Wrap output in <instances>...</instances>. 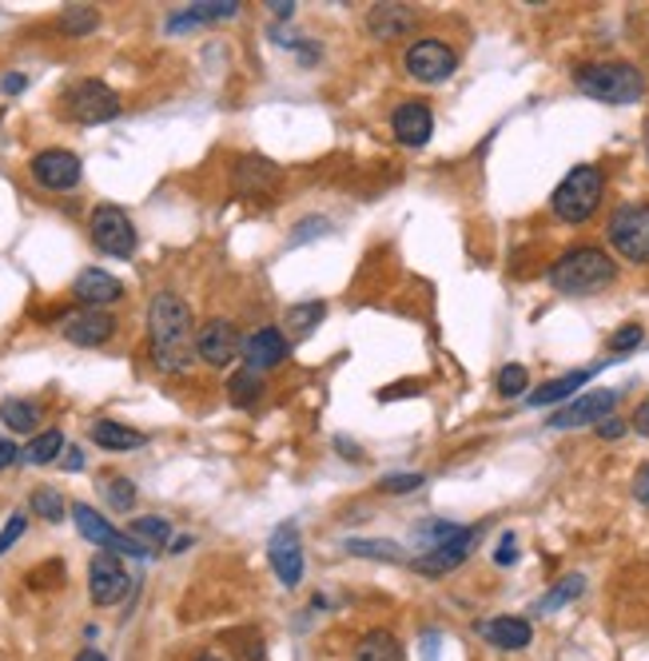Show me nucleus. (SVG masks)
<instances>
[{"label": "nucleus", "mask_w": 649, "mask_h": 661, "mask_svg": "<svg viewBox=\"0 0 649 661\" xmlns=\"http://www.w3.org/2000/svg\"><path fill=\"white\" fill-rule=\"evenodd\" d=\"M132 538H140L144 546H164V543H171V526L164 523V518H136V523H132Z\"/></svg>", "instance_id": "36"}, {"label": "nucleus", "mask_w": 649, "mask_h": 661, "mask_svg": "<svg viewBox=\"0 0 649 661\" xmlns=\"http://www.w3.org/2000/svg\"><path fill=\"white\" fill-rule=\"evenodd\" d=\"M646 152H649V148H646Z\"/></svg>", "instance_id": "54"}, {"label": "nucleus", "mask_w": 649, "mask_h": 661, "mask_svg": "<svg viewBox=\"0 0 649 661\" xmlns=\"http://www.w3.org/2000/svg\"><path fill=\"white\" fill-rule=\"evenodd\" d=\"M151 363L164 375H184L196 363V331H191V307L171 291H160L148 311Z\"/></svg>", "instance_id": "1"}, {"label": "nucleus", "mask_w": 649, "mask_h": 661, "mask_svg": "<svg viewBox=\"0 0 649 661\" xmlns=\"http://www.w3.org/2000/svg\"><path fill=\"white\" fill-rule=\"evenodd\" d=\"M64 116L76 124H108L121 116V96L104 80H76L64 92Z\"/></svg>", "instance_id": "6"}, {"label": "nucleus", "mask_w": 649, "mask_h": 661, "mask_svg": "<svg viewBox=\"0 0 649 661\" xmlns=\"http://www.w3.org/2000/svg\"><path fill=\"white\" fill-rule=\"evenodd\" d=\"M64 339L76 347H104L112 335H116V319L108 316V311H76V316H64L61 323Z\"/></svg>", "instance_id": "17"}, {"label": "nucleus", "mask_w": 649, "mask_h": 661, "mask_svg": "<svg viewBox=\"0 0 649 661\" xmlns=\"http://www.w3.org/2000/svg\"><path fill=\"white\" fill-rule=\"evenodd\" d=\"M526 386H530V371L522 363H506L499 371V395L502 399H519V395H526Z\"/></svg>", "instance_id": "38"}, {"label": "nucleus", "mask_w": 649, "mask_h": 661, "mask_svg": "<svg viewBox=\"0 0 649 661\" xmlns=\"http://www.w3.org/2000/svg\"><path fill=\"white\" fill-rule=\"evenodd\" d=\"M641 339H646V327L629 323V327H621V331H614V335H609V351H614V355H626V351H634Z\"/></svg>", "instance_id": "39"}, {"label": "nucleus", "mask_w": 649, "mask_h": 661, "mask_svg": "<svg viewBox=\"0 0 649 661\" xmlns=\"http://www.w3.org/2000/svg\"><path fill=\"white\" fill-rule=\"evenodd\" d=\"M101 494H104V503H108L112 510H121V514H128L132 506H136V486H132L124 474H104Z\"/></svg>", "instance_id": "33"}, {"label": "nucleus", "mask_w": 649, "mask_h": 661, "mask_svg": "<svg viewBox=\"0 0 649 661\" xmlns=\"http://www.w3.org/2000/svg\"><path fill=\"white\" fill-rule=\"evenodd\" d=\"M634 431H638V435H646V438H649V399L638 406V411H634Z\"/></svg>", "instance_id": "48"}, {"label": "nucleus", "mask_w": 649, "mask_h": 661, "mask_svg": "<svg viewBox=\"0 0 649 661\" xmlns=\"http://www.w3.org/2000/svg\"><path fill=\"white\" fill-rule=\"evenodd\" d=\"M582 590H586V578L582 574H566L554 590H546L538 598V613H554V610H562V606H569L574 598H582Z\"/></svg>", "instance_id": "29"}, {"label": "nucleus", "mask_w": 649, "mask_h": 661, "mask_svg": "<svg viewBox=\"0 0 649 661\" xmlns=\"http://www.w3.org/2000/svg\"><path fill=\"white\" fill-rule=\"evenodd\" d=\"M72 518H76V530L88 538V543H96V546H104L108 554H116V558H148V546L140 543V538H132V534H124V530H116V526L104 518V514H96L92 506H84V503H76L72 506Z\"/></svg>", "instance_id": "8"}, {"label": "nucleus", "mask_w": 649, "mask_h": 661, "mask_svg": "<svg viewBox=\"0 0 649 661\" xmlns=\"http://www.w3.org/2000/svg\"><path fill=\"white\" fill-rule=\"evenodd\" d=\"M606 236L621 259L649 264V204H621L606 224Z\"/></svg>", "instance_id": "5"}, {"label": "nucleus", "mask_w": 649, "mask_h": 661, "mask_svg": "<svg viewBox=\"0 0 649 661\" xmlns=\"http://www.w3.org/2000/svg\"><path fill=\"white\" fill-rule=\"evenodd\" d=\"M347 554H355V558H379V562H402V550L399 543H387V538H350Z\"/></svg>", "instance_id": "34"}, {"label": "nucleus", "mask_w": 649, "mask_h": 661, "mask_svg": "<svg viewBox=\"0 0 649 661\" xmlns=\"http://www.w3.org/2000/svg\"><path fill=\"white\" fill-rule=\"evenodd\" d=\"M29 172H32V179H36L41 188H49V192L76 188V184H81V176H84L81 156H76V152H69V148L36 152V156H32V164H29Z\"/></svg>", "instance_id": "11"}, {"label": "nucleus", "mask_w": 649, "mask_h": 661, "mask_svg": "<svg viewBox=\"0 0 649 661\" xmlns=\"http://www.w3.org/2000/svg\"><path fill=\"white\" fill-rule=\"evenodd\" d=\"M24 458V451L12 438H0V471H9V466H17Z\"/></svg>", "instance_id": "43"}, {"label": "nucleus", "mask_w": 649, "mask_h": 661, "mask_svg": "<svg viewBox=\"0 0 649 661\" xmlns=\"http://www.w3.org/2000/svg\"><path fill=\"white\" fill-rule=\"evenodd\" d=\"M29 89V80L21 76V72H9V76L0 80V92H4V96H17V92H24Z\"/></svg>", "instance_id": "46"}, {"label": "nucleus", "mask_w": 649, "mask_h": 661, "mask_svg": "<svg viewBox=\"0 0 649 661\" xmlns=\"http://www.w3.org/2000/svg\"><path fill=\"white\" fill-rule=\"evenodd\" d=\"M76 661H108V658H104L101 650H81L76 653Z\"/></svg>", "instance_id": "52"}, {"label": "nucleus", "mask_w": 649, "mask_h": 661, "mask_svg": "<svg viewBox=\"0 0 649 661\" xmlns=\"http://www.w3.org/2000/svg\"><path fill=\"white\" fill-rule=\"evenodd\" d=\"M0 423L9 426L12 435H29L41 423V406L32 403V399H4L0 403Z\"/></svg>", "instance_id": "27"}, {"label": "nucleus", "mask_w": 649, "mask_h": 661, "mask_svg": "<svg viewBox=\"0 0 649 661\" xmlns=\"http://www.w3.org/2000/svg\"><path fill=\"white\" fill-rule=\"evenodd\" d=\"M479 538H482L479 526H467V530H462L459 538H450V543L435 546V550L419 554V558H410V570H419L422 578H442V574L459 570V566L467 562L470 554H474Z\"/></svg>", "instance_id": "10"}, {"label": "nucleus", "mask_w": 649, "mask_h": 661, "mask_svg": "<svg viewBox=\"0 0 649 661\" xmlns=\"http://www.w3.org/2000/svg\"><path fill=\"white\" fill-rule=\"evenodd\" d=\"M410 24H415V12H410L407 4H379V9H370V17H367L370 37H379V40L402 37Z\"/></svg>", "instance_id": "24"}, {"label": "nucleus", "mask_w": 649, "mask_h": 661, "mask_svg": "<svg viewBox=\"0 0 649 661\" xmlns=\"http://www.w3.org/2000/svg\"><path fill=\"white\" fill-rule=\"evenodd\" d=\"M188 546H191V538H188V534H184V538H171L168 550H171V554H184V550H188Z\"/></svg>", "instance_id": "51"}, {"label": "nucleus", "mask_w": 649, "mask_h": 661, "mask_svg": "<svg viewBox=\"0 0 649 661\" xmlns=\"http://www.w3.org/2000/svg\"><path fill=\"white\" fill-rule=\"evenodd\" d=\"M235 12H240L235 0H200V4L176 12V17L168 20V32H184V29H191V24H208V20H228V17H235Z\"/></svg>", "instance_id": "23"}, {"label": "nucleus", "mask_w": 649, "mask_h": 661, "mask_svg": "<svg viewBox=\"0 0 649 661\" xmlns=\"http://www.w3.org/2000/svg\"><path fill=\"white\" fill-rule=\"evenodd\" d=\"M614 279H618V267L601 247H569L566 256H558L549 267V287L562 296H594Z\"/></svg>", "instance_id": "2"}, {"label": "nucleus", "mask_w": 649, "mask_h": 661, "mask_svg": "<svg viewBox=\"0 0 649 661\" xmlns=\"http://www.w3.org/2000/svg\"><path fill=\"white\" fill-rule=\"evenodd\" d=\"M271 12H275V17H291L295 4H291V0H280V4H271Z\"/></svg>", "instance_id": "50"}, {"label": "nucleus", "mask_w": 649, "mask_h": 661, "mask_svg": "<svg viewBox=\"0 0 649 661\" xmlns=\"http://www.w3.org/2000/svg\"><path fill=\"white\" fill-rule=\"evenodd\" d=\"M56 24H61L64 37H88V32H96V24H101V12L92 9V4H69Z\"/></svg>", "instance_id": "32"}, {"label": "nucleus", "mask_w": 649, "mask_h": 661, "mask_svg": "<svg viewBox=\"0 0 649 661\" xmlns=\"http://www.w3.org/2000/svg\"><path fill=\"white\" fill-rule=\"evenodd\" d=\"M459 69V52L442 40H415L407 49V76L419 84H442Z\"/></svg>", "instance_id": "9"}, {"label": "nucleus", "mask_w": 649, "mask_h": 661, "mask_svg": "<svg viewBox=\"0 0 649 661\" xmlns=\"http://www.w3.org/2000/svg\"><path fill=\"white\" fill-rule=\"evenodd\" d=\"M601 196H606V176H601L598 164H578L562 179L554 196H549V208L562 224H586L594 211H598Z\"/></svg>", "instance_id": "4"}, {"label": "nucleus", "mask_w": 649, "mask_h": 661, "mask_svg": "<svg viewBox=\"0 0 649 661\" xmlns=\"http://www.w3.org/2000/svg\"><path fill=\"white\" fill-rule=\"evenodd\" d=\"M88 435H92V443H96V446H104V451H116V454L140 451V446L148 443V435H144V431H132V426L112 423V419H101V423H92Z\"/></svg>", "instance_id": "22"}, {"label": "nucleus", "mask_w": 649, "mask_h": 661, "mask_svg": "<svg viewBox=\"0 0 649 661\" xmlns=\"http://www.w3.org/2000/svg\"><path fill=\"white\" fill-rule=\"evenodd\" d=\"M260 395H263V379L255 375V371H235V375L228 379V399H231V406H255L260 403Z\"/></svg>", "instance_id": "30"}, {"label": "nucleus", "mask_w": 649, "mask_h": 661, "mask_svg": "<svg viewBox=\"0 0 649 661\" xmlns=\"http://www.w3.org/2000/svg\"><path fill=\"white\" fill-rule=\"evenodd\" d=\"M634 498H638V503H646V506H649V463L641 466L638 474H634Z\"/></svg>", "instance_id": "45"}, {"label": "nucleus", "mask_w": 649, "mask_h": 661, "mask_svg": "<svg viewBox=\"0 0 649 661\" xmlns=\"http://www.w3.org/2000/svg\"><path fill=\"white\" fill-rule=\"evenodd\" d=\"M427 483L422 474H387L379 483V490H387V494H410V490H419V486Z\"/></svg>", "instance_id": "40"}, {"label": "nucleus", "mask_w": 649, "mask_h": 661, "mask_svg": "<svg viewBox=\"0 0 649 661\" xmlns=\"http://www.w3.org/2000/svg\"><path fill=\"white\" fill-rule=\"evenodd\" d=\"M240 661H263V642H260V638H248V642H240Z\"/></svg>", "instance_id": "47"}, {"label": "nucleus", "mask_w": 649, "mask_h": 661, "mask_svg": "<svg viewBox=\"0 0 649 661\" xmlns=\"http://www.w3.org/2000/svg\"><path fill=\"white\" fill-rule=\"evenodd\" d=\"M578 92L601 104H634L646 92V76H641L629 60H598V64H582L574 72Z\"/></svg>", "instance_id": "3"}, {"label": "nucleus", "mask_w": 649, "mask_h": 661, "mask_svg": "<svg viewBox=\"0 0 649 661\" xmlns=\"http://www.w3.org/2000/svg\"><path fill=\"white\" fill-rule=\"evenodd\" d=\"M355 661H402V645L390 630H370L355 645Z\"/></svg>", "instance_id": "25"}, {"label": "nucleus", "mask_w": 649, "mask_h": 661, "mask_svg": "<svg viewBox=\"0 0 649 661\" xmlns=\"http://www.w3.org/2000/svg\"><path fill=\"white\" fill-rule=\"evenodd\" d=\"M32 510L41 514V518H49V523H64L69 506H64V498L52 486H41V490H32Z\"/></svg>", "instance_id": "37"}, {"label": "nucleus", "mask_w": 649, "mask_h": 661, "mask_svg": "<svg viewBox=\"0 0 649 661\" xmlns=\"http://www.w3.org/2000/svg\"><path fill=\"white\" fill-rule=\"evenodd\" d=\"M61 451H64V435H61V431H44V435H36L29 446H24V463H32V466L61 463Z\"/></svg>", "instance_id": "31"}, {"label": "nucleus", "mask_w": 649, "mask_h": 661, "mask_svg": "<svg viewBox=\"0 0 649 661\" xmlns=\"http://www.w3.org/2000/svg\"><path fill=\"white\" fill-rule=\"evenodd\" d=\"M196 661H223V658H216V653H200Z\"/></svg>", "instance_id": "53"}, {"label": "nucleus", "mask_w": 649, "mask_h": 661, "mask_svg": "<svg viewBox=\"0 0 649 661\" xmlns=\"http://www.w3.org/2000/svg\"><path fill=\"white\" fill-rule=\"evenodd\" d=\"M494 562H499V566H514V562H519V546H514V534H502L499 550H494Z\"/></svg>", "instance_id": "42"}, {"label": "nucleus", "mask_w": 649, "mask_h": 661, "mask_svg": "<svg viewBox=\"0 0 649 661\" xmlns=\"http://www.w3.org/2000/svg\"><path fill=\"white\" fill-rule=\"evenodd\" d=\"M626 431H629L626 419H614V415H609V419H601V423H598V438H621Z\"/></svg>", "instance_id": "44"}, {"label": "nucleus", "mask_w": 649, "mask_h": 661, "mask_svg": "<svg viewBox=\"0 0 649 661\" xmlns=\"http://www.w3.org/2000/svg\"><path fill=\"white\" fill-rule=\"evenodd\" d=\"M24 526H29V518H24V514H12L9 523H4V530H0V558H4V554L17 546V538L24 534Z\"/></svg>", "instance_id": "41"}, {"label": "nucleus", "mask_w": 649, "mask_h": 661, "mask_svg": "<svg viewBox=\"0 0 649 661\" xmlns=\"http://www.w3.org/2000/svg\"><path fill=\"white\" fill-rule=\"evenodd\" d=\"M323 316H327V303H320V299H311V303H295L287 311V327L295 331V335H311V331L323 323Z\"/></svg>", "instance_id": "35"}, {"label": "nucleus", "mask_w": 649, "mask_h": 661, "mask_svg": "<svg viewBox=\"0 0 649 661\" xmlns=\"http://www.w3.org/2000/svg\"><path fill=\"white\" fill-rule=\"evenodd\" d=\"M589 379H594V371H569V375H562V379H549L546 386L530 391V406H554V403H562V399L574 395L582 383H589Z\"/></svg>", "instance_id": "26"}, {"label": "nucleus", "mask_w": 649, "mask_h": 661, "mask_svg": "<svg viewBox=\"0 0 649 661\" xmlns=\"http://www.w3.org/2000/svg\"><path fill=\"white\" fill-rule=\"evenodd\" d=\"M128 586H132V578H128V570H124V562L116 558V554L101 550L88 562V593H92V602H96V606L124 602Z\"/></svg>", "instance_id": "12"}, {"label": "nucleus", "mask_w": 649, "mask_h": 661, "mask_svg": "<svg viewBox=\"0 0 649 661\" xmlns=\"http://www.w3.org/2000/svg\"><path fill=\"white\" fill-rule=\"evenodd\" d=\"M275 184H280V168L268 164V159L248 156L235 164V188H240L243 196H268Z\"/></svg>", "instance_id": "21"}, {"label": "nucleus", "mask_w": 649, "mask_h": 661, "mask_svg": "<svg viewBox=\"0 0 649 661\" xmlns=\"http://www.w3.org/2000/svg\"><path fill=\"white\" fill-rule=\"evenodd\" d=\"M268 558H271V566H275V578H280L287 590H295V586L303 582V543H300L295 523H283L280 530L271 534Z\"/></svg>", "instance_id": "14"}, {"label": "nucleus", "mask_w": 649, "mask_h": 661, "mask_svg": "<svg viewBox=\"0 0 649 661\" xmlns=\"http://www.w3.org/2000/svg\"><path fill=\"white\" fill-rule=\"evenodd\" d=\"M72 296H76V303L88 307V311H101V307L116 303L124 296V283L116 276H108V271H101V267H84L81 276H76V283H72Z\"/></svg>", "instance_id": "18"}, {"label": "nucleus", "mask_w": 649, "mask_h": 661, "mask_svg": "<svg viewBox=\"0 0 649 661\" xmlns=\"http://www.w3.org/2000/svg\"><path fill=\"white\" fill-rule=\"evenodd\" d=\"M287 355H291V343L275 327H260L255 335L243 339V366L255 371V375H260V371H275L280 363H287Z\"/></svg>", "instance_id": "16"}, {"label": "nucleus", "mask_w": 649, "mask_h": 661, "mask_svg": "<svg viewBox=\"0 0 649 661\" xmlns=\"http://www.w3.org/2000/svg\"><path fill=\"white\" fill-rule=\"evenodd\" d=\"M240 351H243V339L231 319H208V323L196 331V359H203L208 366H228Z\"/></svg>", "instance_id": "13"}, {"label": "nucleus", "mask_w": 649, "mask_h": 661, "mask_svg": "<svg viewBox=\"0 0 649 661\" xmlns=\"http://www.w3.org/2000/svg\"><path fill=\"white\" fill-rule=\"evenodd\" d=\"M614 406H618V391H589V395L558 406L554 419H549V426H554V431H569V426L601 423V419L614 415Z\"/></svg>", "instance_id": "15"}, {"label": "nucleus", "mask_w": 649, "mask_h": 661, "mask_svg": "<svg viewBox=\"0 0 649 661\" xmlns=\"http://www.w3.org/2000/svg\"><path fill=\"white\" fill-rule=\"evenodd\" d=\"M61 466H64V471H84V451L69 446V454H61Z\"/></svg>", "instance_id": "49"}, {"label": "nucleus", "mask_w": 649, "mask_h": 661, "mask_svg": "<svg viewBox=\"0 0 649 661\" xmlns=\"http://www.w3.org/2000/svg\"><path fill=\"white\" fill-rule=\"evenodd\" d=\"M479 633L486 638L490 645H499V650H526L534 642V626L526 618H490V622L479 626Z\"/></svg>", "instance_id": "20"}, {"label": "nucleus", "mask_w": 649, "mask_h": 661, "mask_svg": "<svg viewBox=\"0 0 649 661\" xmlns=\"http://www.w3.org/2000/svg\"><path fill=\"white\" fill-rule=\"evenodd\" d=\"M467 530V526H459V523H442V518H427V523H419L415 526V546H419L422 554L427 550H435V546H442V543H450V538H459V534Z\"/></svg>", "instance_id": "28"}, {"label": "nucleus", "mask_w": 649, "mask_h": 661, "mask_svg": "<svg viewBox=\"0 0 649 661\" xmlns=\"http://www.w3.org/2000/svg\"><path fill=\"white\" fill-rule=\"evenodd\" d=\"M390 132H395V140L407 144V148H422L430 140V132H435V116H430L427 104L407 100V104H399L395 116H390Z\"/></svg>", "instance_id": "19"}, {"label": "nucleus", "mask_w": 649, "mask_h": 661, "mask_svg": "<svg viewBox=\"0 0 649 661\" xmlns=\"http://www.w3.org/2000/svg\"><path fill=\"white\" fill-rule=\"evenodd\" d=\"M88 236H92V244L112 259H128L132 251H136V227H132V219L124 216L116 204H101V208L92 211Z\"/></svg>", "instance_id": "7"}]
</instances>
